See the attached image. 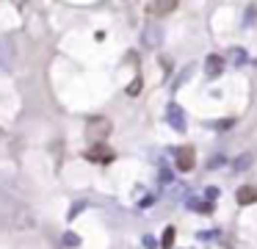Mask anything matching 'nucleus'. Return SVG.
I'll return each mask as SVG.
<instances>
[{"label":"nucleus","instance_id":"7","mask_svg":"<svg viewBox=\"0 0 257 249\" xmlns=\"http://www.w3.org/2000/svg\"><path fill=\"white\" fill-rule=\"evenodd\" d=\"M161 247H163V249H171V247H174V227H166V230H163Z\"/></svg>","mask_w":257,"mask_h":249},{"label":"nucleus","instance_id":"3","mask_svg":"<svg viewBox=\"0 0 257 249\" xmlns=\"http://www.w3.org/2000/svg\"><path fill=\"white\" fill-rule=\"evenodd\" d=\"M194 163H197L194 147H180V150H177V169H180V172H191Z\"/></svg>","mask_w":257,"mask_h":249},{"label":"nucleus","instance_id":"4","mask_svg":"<svg viewBox=\"0 0 257 249\" xmlns=\"http://www.w3.org/2000/svg\"><path fill=\"white\" fill-rule=\"evenodd\" d=\"M174 9H177V0H152L147 11H149L152 17H166V14L174 11Z\"/></svg>","mask_w":257,"mask_h":249},{"label":"nucleus","instance_id":"6","mask_svg":"<svg viewBox=\"0 0 257 249\" xmlns=\"http://www.w3.org/2000/svg\"><path fill=\"white\" fill-rule=\"evenodd\" d=\"M144 42H147V47H158V42H161V31L158 28H149L144 34Z\"/></svg>","mask_w":257,"mask_h":249},{"label":"nucleus","instance_id":"10","mask_svg":"<svg viewBox=\"0 0 257 249\" xmlns=\"http://www.w3.org/2000/svg\"><path fill=\"white\" fill-rule=\"evenodd\" d=\"M138 92H141V77H136V80L128 86V95H130V97H136Z\"/></svg>","mask_w":257,"mask_h":249},{"label":"nucleus","instance_id":"1","mask_svg":"<svg viewBox=\"0 0 257 249\" xmlns=\"http://www.w3.org/2000/svg\"><path fill=\"white\" fill-rule=\"evenodd\" d=\"M86 133L92 138H97V144H103V138L111 133V122L105 119V116H94V119H89V125H86Z\"/></svg>","mask_w":257,"mask_h":249},{"label":"nucleus","instance_id":"5","mask_svg":"<svg viewBox=\"0 0 257 249\" xmlns=\"http://www.w3.org/2000/svg\"><path fill=\"white\" fill-rule=\"evenodd\" d=\"M235 197H238L240 205H252V202L257 199V189H255V186H243V189H238Z\"/></svg>","mask_w":257,"mask_h":249},{"label":"nucleus","instance_id":"9","mask_svg":"<svg viewBox=\"0 0 257 249\" xmlns=\"http://www.w3.org/2000/svg\"><path fill=\"white\" fill-rule=\"evenodd\" d=\"M169 119L174 122L177 128H183V119H180V108H177V105H171V108H169Z\"/></svg>","mask_w":257,"mask_h":249},{"label":"nucleus","instance_id":"8","mask_svg":"<svg viewBox=\"0 0 257 249\" xmlns=\"http://www.w3.org/2000/svg\"><path fill=\"white\" fill-rule=\"evenodd\" d=\"M221 72V58L219 56H210L207 58V75H219Z\"/></svg>","mask_w":257,"mask_h":249},{"label":"nucleus","instance_id":"11","mask_svg":"<svg viewBox=\"0 0 257 249\" xmlns=\"http://www.w3.org/2000/svg\"><path fill=\"white\" fill-rule=\"evenodd\" d=\"M246 163H249V155H243V158H240V161L235 163V166H238V169H243V166H246Z\"/></svg>","mask_w":257,"mask_h":249},{"label":"nucleus","instance_id":"2","mask_svg":"<svg viewBox=\"0 0 257 249\" xmlns=\"http://www.w3.org/2000/svg\"><path fill=\"white\" fill-rule=\"evenodd\" d=\"M86 158L92 163H111L113 161V150L105 144H92L89 150H86Z\"/></svg>","mask_w":257,"mask_h":249}]
</instances>
